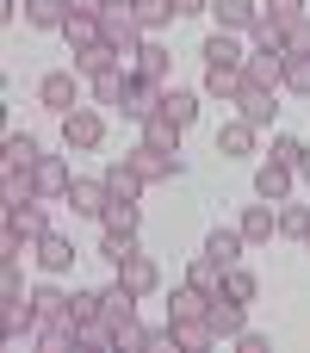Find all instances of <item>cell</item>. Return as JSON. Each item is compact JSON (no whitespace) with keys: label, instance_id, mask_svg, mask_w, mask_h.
Returning a JSON list of instances; mask_svg holds the SVG:
<instances>
[{"label":"cell","instance_id":"60d3db41","mask_svg":"<svg viewBox=\"0 0 310 353\" xmlns=\"http://www.w3.org/2000/svg\"><path fill=\"white\" fill-rule=\"evenodd\" d=\"M286 50H298V56H310V12L286 25Z\"/></svg>","mask_w":310,"mask_h":353},{"label":"cell","instance_id":"5b68a950","mask_svg":"<svg viewBox=\"0 0 310 353\" xmlns=\"http://www.w3.org/2000/svg\"><path fill=\"white\" fill-rule=\"evenodd\" d=\"M249 81L286 93V43H273V50H249Z\"/></svg>","mask_w":310,"mask_h":353},{"label":"cell","instance_id":"4316f807","mask_svg":"<svg viewBox=\"0 0 310 353\" xmlns=\"http://www.w3.org/2000/svg\"><path fill=\"white\" fill-rule=\"evenodd\" d=\"M249 87V68H205V93L211 99H236Z\"/></svg>","mask_w":310,"mask_h":353},{"label":"cell","instance_id":"ee69618b","mask_svg":"<svg viewBox=\"0 0 310 353\" xmlns=\"http://www.w3.org/2000/svg\"><path fill=\"white\" fill-rule=\"evenodd\" d=\"M236 341H242V353H267V335H255V329H242Z\"/></svg>","mask_w":310,"mask_h":353},{"label":"cell","instance_id":"3957f363","mask_svg":"<svg viewBox=\"0 0 310 353\" xmlns=\"http://www.w3.org/2000/svg\"><path fill=\"white\" fill-rule=\"evenodd\" d=\"M236 105H242V118L261 130V124H273V112H280V87H261V81H249V87L236 93Z\"/></svg>","mask_w":310,"mask_h":353},{"label":"cell","instance_id":"5bb4252c","mask_svg":"<svg viewBox=\"0 0 310 353\" xmlns=\"http://www.w3.org/2000/svg\"><path fill=\"white\" fill-rule=\"evenodd\" d=\"M143 143L149 149H162V155H174L180 161V124L168 118V112H155V118H143Z\"/></svg>","mask_w":310,"mask_h":353},{"label":"cell","instance_id":"1f68e13d","mask_svg":"<svg viewBox=\"0 0 310 353\" xmlns=\"http://www.w3.org/2000/svg\"><path fill=\"white\" fill-rule=\"evenodd\" d=\"M224 261H211V254H193V267H186V279L199 285V292H224Z\"/></svg>","mask_w":310,"mask_h":353},{"label":"cell","instance_id":"836d02e7","mask_svg":"<svg viewBox=\"0 0 310 353\" xmlns=\"http://www.w3.org/2000/svg\"><path fill=\"white\" fill-rule=\"evenodd\" d=\"M224 292H230V298H242V304H255V292H261V279H255V273H249V267L236 261V267L224 273Z\"/></svg>","mask_w":310,"mask_h":353},{"label":"cell","instance_id":"4dcf8cb0","mask_svg":"<svg viewBox=\"0 0 310 353\" xmlns=\"http://www.w3.org/2000/svg\"><path fill=\"white\" fill-rule=\"evenodd\" d=\"M162 112H168V118L186 130V124L199 118V93H186V87H168V93H162Z\"/></svg>","mask_w":310,"mask_h":353},{"label":"cell","instance_id":"484cf974","mask_svg":"<svg viewBox=\"0 0 310 353\" xmlns=\"http://www.w3.org/2000/svg\"><path fill=\"white\" fill-rule=\"evenodd\" d=\"M68 12H75L68 0H25V19H31L37 31H62V25H68Z\"/></svg>","mask_w":310,"mask_h":353},{"label":"cell","instance_id":"74e56055","mask_svg":"<svg viewBox=\"0 0 310 353\" xmlns=\"http://www.w3.org/2000/svg\"><path fill=\"white\" fill-rule=\"evenodd\" d=\"M137 19H143V31H162L174 19V0H137Z\"/></svg>","mask_w":310,"mask_h":353},{"label":"cell","instance_id":"f35d334b","mask_svg":"<svg viewBox=\"0 0 310 353\" xmlns=\"http://www.w3.org/2000/svg\"><path fill=\"white\" fill-rule=\"evenodd\" d=\"M273 161H280V168H298V161H304V143L280 130V137H273Z\"/></svg>","mask_w":310,"mask_h":353},{"label":"cell","instance_id":"7402d4cb","mask_svg":"<svg viewBox=\"0 0 310 353\" xmlns=\"http://www.w3.org/2000/svg\"><path fill=\"white\" fill-rule=\"evenodd\" d=\"M99 180H106V192H112V199H130V205H137V192L149 186V180H143V174H137L130 161H112V168H106Z\"/></svg>","mask_w":310,"mask_h":353},{"label":"cell","instance_id":"681fc988","mask_svg":"<svg viewBox=\"0 0 310 353\" xmlns=\"http://www.w3.org/2000/svg\"><path fill=\"white\" fill-rule=\"evenodd\" d=\"M304 248H310V236H304Z\"/></svg>","mask_w":310,"mask_h":353},{"label":"cell","instance_id":"f6af8a7d","mask_svg":"<svg viewBox=\"0 0 310 353\" xmlns=\"http://www.w3.org/2000/svg\"><path fill=\"white\" fill-rule=\"evenodd\" d=\"M180 12H211V0H174V19Z\"/></svg>","mask_w":310,"mask_h":353},{"label":"cell","instance_id":"6da1fadb","mask_svg":"<svg viewBox=\"0 0 310 353\" xmlns=\"http://www.w3.org/2000/svg\"><path fill=\"white\" fill-rule=\"evenodd\" d=\"M99 137H106V118L99 112H87V105L62 112V143L68 149H99Z\"/></svg>","mask_w":310,"mask_h":353},{"label":"cell","instance_id":"e0dca14e","mask_svg":"<svg viewBox=\"0 0 310 353\" xmlns=\"http://www.w3.org/2000/svg\"><path fill=\"white\" fill-rule=\"evenodd\" d=\"M31 310H37V323H62V316H68V292L56 285V273L31 292Z\"/></svg>","mask_w":310,"mask_h":353},{"label":"cell","instance_id":"2e32d148","mask_svg":"<svg viewBox=\"0 0 310 353\" xmlns=\"http://www.w3.org/2000/svg\"><path fill=\"white\" fill-rule=\"evenodd\" d=\"M236 230H242L249 242H267V236H280V205H273V199H267V205H249Z\"/></svg>","mask_w":310,"mask_h":353},{"label":"cell","instance_id":"ab89813d","mask_svg":"<svg viewBox=\"0 0 310 353\" xmlns=\"http://www.w3.org/2000/svg\"><path fill=\"white\" fill-rule=\"evenodd\" d=\"M261 12H267L273 25H292V19H304V0H267Z\"/></svg>","mask_w":310,"mask_h":353},{"label":"cell","instance_id":"cb8c5ba5","mask_svg":"<svg viewBox=\"0 0 310 353\" xmlns=\"http://www.w3.org/2000/svg\"><path fill=\"white\" fill-rule=\"evenodd\" d=\"M0 199H6V211H12V205H31V199H37L31 168H0Z\"/></svg>","mask_w":310,"mask_h":353},{"label":"cell","instance_id":"7bdbcfd3","mask_svg":"<svg viewBox=\"0 0 310 353\" xmlns=\"http://www.w3.org/2000/svg\"><path fill=\"white\" fill-rule=\"evenodd\" d=\"M118 347H149V329H143V323H124V329H118Z\"/></svg>","mask_w":310,"mask_h":353},{"label":"cell","instance_id":"d4e9b609","mask_svg":"<svg viewBox=\"0 0 310 353\" xmlns=\"http://www.w3.org/2000/svg\"><path fill=\"white\" fill-rule=\"evenodd\" d=\"M130 74H137V68H124V62H118V68H106V74H93V99H99V105H124Z\"/></svg>","mask_w":310,"mask_h":353},{"label":"cell","instance_id":"4fadbf2b","mask_svg":"<svg viewBox=\"0 0 310 353\" xmlns=\"http://www.w3.org/2000/svg\"><path fill=\"white\" fill-rule=\"evenodd\" d=\"M211 19H217V31H255L261 6L255 0H211Z\"/></svg>","mask_w":310,"mask_h":353},{"label":"cell","instance_id":"277c9868","mask_svg":"<svg viewBox=\"0 0 310 353\" xmlns=\"http://www.w3.org/2000/svg\"><path fill=\"white\" fill-rule=\"evenodd\" d=\"M199 56H205V68H249V50L236 43V31H211Z\"/></svg>","mask_w":310,"mask_h":353},{"label":"cell","instance_id":"603a6c76","mask_svg":"<svg viewBox=\"0 0 310 353\" xmlns=\"http://www.w3.org/2000/svg\"><path fill=\"white\" fill-rule=\"evenodd\" d=\"M292 174H298V168H280V161H261V168H255V192L280 205V199L292 192Z\"/></svg>","mask_w":310,"mask_h":353},{"label":"cell","instance_id":"9c48e42d","mask_svg":"<svg viewBox=\"0 0 310 353\" xmlns=\"http://www.w3.org/2000/svg\"><path fill=\"white\" fill-rule=\"evenodd\" d=\"M99 310H106L112 329H124V323H137V292H130L124 279H112V285L99 292Z\"/></svg>","mask_w":310,"mask_h":353},{"label":"cell","instance_id":"f1b7e54d","mask_svg":"<svg viewBox=\"0 0 310 353\" xmlns=\"http://www.w3.org/2000/svg\"><path fill=\"white\" fill-rule=\"evenodd\" d=\"M99 223H106V236H124V242H137V205H130V199H112Z\"/></svg>","mask_w":310,"mask_h":353},{"label":"cell","instance_id":"7a4b0ae2","mask_svg":"<svg viewBox=\"0 0 310 353\" xmlns=\"http://www.w3.org/2000/svg\"><path fill=\"white\" fill-rule=\"evenodd\" d=\"M31 180H37V199H68V186H75V174H68L62 155H37L31 161Z\"/></svg>","mask_w":310,"mask_h":353},{"label":"cell","instance_id":"d590c367","mask_svg":"<svg viewBox=\"0 0 310 353\" xmlns=\"http://www.w3.org/2000/svg\"><path fill=\"white\" fill-rule=\"evenodd\" d=\"M280 236H310V205H286L280 199Z\"/></svg>","mask_w":310,"mask_h":353},{"label":"cell","instance_id":"8fae6325","mask_svg":"<svg viewBox=\"0 0 310 353\" xmlns=\"http://www.w3.org/2000/svg\"><path fill=\"white\" fill-rule=\"evenodd\" d=\"M6 230L25 236V242H43V236H50V217H43V205L31 199V205H12V211H6Z\"/></svg>","mask_w":310,"mask_h":353},{"label":"cell","instance_id":"f546056e","mask_svg":"<svg viewBox=\"0 0 310 353\" xmlns=\"http://www.w3.org/2000/svg\"><path fill=\"white\" fill-rule=\"evenodd\" d=\"M242 242H249L242 230H211V236H205V254L224 261V267H236V261H242Z\"/></svg>","mask_w":310,"mask_h":353},{"label":"cell","instance_id":"d6986e66","mask_svg":"<svg viewBox=\"0 0 310 353\" xmlns=\"http://www.w3.org/2000/svg\"><path fill=\"white\" fill-rule=\"evenodd\" d=\"M62 37H68V50H87V43H99V37H106V19H99V12H68Z\"/></svg>","mask_w":310,"mask_h":353},{"label":"cell","instance_id":"ffe728a7","mask_svg":"<svg viewBox=\"0 0 310 353\" xmlns=\"http://www.w3.org/2000/svg\"><path fill=\"white\" fill-rule=\"evenodd\" d=\"M118 62H124V56H118L106 37H99V43H87V50H75V74H87V81H93V74H106V68H118Z\"/></svg>","mask_w":310,"mask_h":353},{"label":"cell","instance_id":"83f0119b","mask_svg":"<svg viewBox=\"0 0 310 353\" xmlns=\"http://www.w3.org/2000/svg\"><path fill=\"white\" fill-rule=\"evenodd\" d=\"M249 149H255V124L249 118H230L217 130V155H249Z\"/></svg>","mask_w":310,"mask_h":353},{"label":"cell","instance_id":"e575fe53","mask_svg":"<svg viewBox=\"0 0 310 353\" xmlns=\"http://www.w3.org/2000/svg\"><path fill=\"white\" fill-rule=\"evenodd\" d=\"M93 316H106V310H99V292H68V323L81 329V323H93Z\"/></svg>","mask_w":310,"mask_h":353},{"label":"cell","instance_id":"7c38bea8","mask_svg":"<svg viewBox=\"0 0 310 353\" xmlns=\"http://www.w3.org/2000/svg\"><path fill=\"white\" fill-rule=\"evenodd\" d=\"M205 310H211V292H199L193 279H186V285H180V292L168 298V323H199Z\"/></svg>","mask_w":310,"mask_h":353},{"label":"cell","instance_id":"44dd1931","mask_svg":"<svg viewBox=\"0 0 310 353\" xmlns=\"http://www.w3.org/2000/svg\"><path fill=\"white\" fill-rule=\"evenodd\" d=\"M168 56H174V50H162V43L149 37V43L137 50V74H143V81H155V87H174V81H168V68H174Z\"/></svg>","mask_w":310,"mask_h":353},{"label":"cell","instance_id":"ba28073f","mask_svg":"<svg viewBox=\"0 0 310 353\" xmlns=\"http://www.w3.org/2000/svg\"><path fill=\"white\" fill-rule=\"evenodd\" d=\"M31 254H37V267H43V273H56V279L75 267V242H68V236H56V230H50L43 242H31Z\"/></svg>","mask_w":310,"mask_h":353},{"label":"cell","instance_id":"9a60e30c","mask_svg":"<svg viewBox=\"0 0 310 353\" xmlns=\"http://www.w3.org/2000/svg\"><path fill=\"white\" fill-rule=\"evenodd\" d=\"M68 205H75L81 217H106L112 192H106V180H75V186H68Z\"/></svg>","mask_w":310,"mask_h":353},{"label":"cell","instance_id":"8d00e7d4","mask_svg":"<svg viewBox=\"0 0 310 353\" xmlns=\"http://www.w3.org/2000/svg\"><path fill=\"white\" fill-rule=\"evenodd\" d=\"M286 93H310V56L286 50Z\"/></svg>","mask_w":310,"mask_h":353},{"label":"cell","instance_id":"30bf717a","mask_svg":"<svg viewBox=\"0 0 310 353\" xmlns=\"http://www.w3.org/2000/svg\"><path fill=\"white\" fill-rule=\"evenodd\" d=\"M37 99H43L50 112H75V74H68V68H50V74L37 81Z\"/></svg>","mask_w":310,"mask_h":353},{"label":"cell","instance_id":"ac0fdd59","mask_svg":"<svg viewBox=\"0 0 310 353\" xmlns=\"http://www.w3.org/2000/svg\"><path fill=\"white\" fill-rule=\"evenodd\" d=\"M211 329H217V341L224 335H242V298H230V292H211Z\"/></svg>","mask_w":310,"mask_h":353},{"label":"cell","instance_id":"c3c4849f","mask_svg":"<svg viewBox=\"0 0 310 353\" xmlns=\"http://www.w3.org/2000/svg\"><path fill=\"white\" fill-rule=\"evenodd\" d=\"M106 6H137V0H106Z\"/></svg>","mask_w":310,"mask_h":353},{"label":"cell","instance_id":"b9f144b4","mask_svg":"<svg viewBox=\"0 0 310 353\" xmlns=\"http://www.w3.org/2000/svg\"><path fill=\"white\" fill-rule=\"evenodd\" d=\"M0 298H25L19 292V261H0Z\"/></svg>","mask_w":310,"mask_h":353},{"label":"cell","instance_id":"7dc6e473","mask_svg":"<svg viewBox=\"0 0 310 353\" xmlns=\"http://www.w3.org/2000/svg\"><path fill=\"white\" fill-rule=\"evenodd\" d=\"M298 174H304V180H310V143H304V161H298Z\"/></svg>","mask_w":310,"mask_h":353},{"label":"cell","instance_id":"8992f818","mask_svg":"<svg viewBox=\"0 0 310 353\" xmlns=\"http://www.w3.org/2000/svg\"><path fill=\"white\" fill-rule=\"evenodd\" d=\"M162 93H168V87H155V81L130 74V87H124V118H137V124H143V118H155V112H162Z\"/></svg>","mask_w":310,"mask_h":353},{"label":"cell","instance_id":"52a82bcc","mask_svg":"<svg viewBox=\"0 0 310 353\" xmlns=\"http://www.w3.org/2000/svg\"><path fill=\"white\" fill-rule=\"evenodd\" d=\"M124 161H130V168H137L149 186H155V180H174V174H180V161H174V155H162V149H149V143H137Z\"/></svg>","mask_w":310,"mask_h":353},{"label":"cell","instance_id":"d6a6232c","mask_svg":"<svg viewBox=\"0 0 310 353\" xmlns=\"http://www.w3.org/2000/svg\"><path fill=\"white\" fill-rule=\"evenodd\" d=\"M43 149L31 143V137H6V149H0V168H31Z\"/></svg>","mask_w":310,"mask_h":353},{"label":"cell","instance_id":"bcb514c9","mask_svg":"<svg viewBox=\"0 0 310 353\" xmlns=\"http://www.w3.org/2000/svg\"><path fill=\"white\" fill-rule=\"evenodd\" d=\"M68 6H75V12H99V19H106V0H68Z\"/></svg>","mask_w":310,"mask_h":353}]
</instances>
